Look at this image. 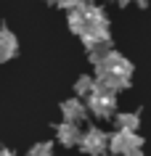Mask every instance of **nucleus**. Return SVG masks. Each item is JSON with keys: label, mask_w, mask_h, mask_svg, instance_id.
<instances>
[{"label": "nucleus", "mask_w": 151, "mask_h": 156, "mask_svg": "<svg viewBox=\"0 0 151 156\" xmlns=\"http://www.w3.org/2000/svg\"><path fill=\"white\" fill-rule=\"evenodd\" d=\"M141 146H143V138L138 135V132L117 130L109 138V151L114 156H127V154H133V151H141Z\"/></svg>", "instance_id": "nucleus-1"}, {"label": "nucleus", "mask_w": 151, "mask_h": 156, "mask_svg": "<svg viewBox=\"0 0 151 156\" xmlns=\"http://www.w3.org/2000/svg\"><path fill=\"white\" fill-rule=\"evenodd\" d=\"M85 108L93 111L95 116H101V119H106V116H111L114 111H117V95L101 90V87H95V93L88 98V106H85Z\"/></svg>", "instance_id": "nucleus-2"}, {"label": "nucleus", "mask_w": 151, "mask_h": 156, "mask_svg": "<svg viewBox=\"0 0 151 156\" xmlns=\"http://www.w3.org/2000/svg\"><path fill=\"white\" fill-rule=\"evenodd\" d=\"M80 148H82L85 154H90V156H103L106 148H109V135L103 130H98V127H90L88 132H82Z\"/></svg>", "instance_id": "nucleus-3"}, {"label": "nucleus", "mask_w": 151, "mask_h": 156, "mask_svg": "<svg viewBox=\"0 0 151 156\" xmlns=\"http://www.w3.org/2000/svg\"><path fill=\"white\" fill-rule=\"evenodd\" d=\"M95 69H103V72L119 77V80H130V77H133V64H130L122 53H114V50H111L101 64H95Z\"/></svg>", "instance_id": "nucleus-4"}, {"label": "nucleus", "mask_w": 151, "mask_h": 156, "mask_svg": "<svg viewBox=\"0 0 151 156\" xmlns=\"http://www.w3.org/2000/svg\"><path fill=\"white\" fill-rule=\"evenodd\" d=\"M61 114H64V122H82L85 116H88V108L82 106V101L80 98H67V101H61Z\"/></svg>", "instance_id": "nucleus-5"}, {"label": "nucleus", "mask_w": 151, "mask_h": 156, "mask_svg": "<svg viewBox=\"0 0 151 156\" xmlns=\"http://www.w3.org/2000/svg\"><path fill=\"white\" fill-rule=\"evenodd\" d=\"M56 135H59V140H61L67 148L80 146V138H82V132L77 130V124H72V122H61V124H56Z\"/></svg>", "instance_id": "nucleus-6"}, {"label": "nucleus", "mask_w": 151, "mask_h": 156, "mask_svg": "<svg viewBox=\"0 0 151 156\" xmlns=\"http://www.w3.org/2000/svg\"><path fill=\"white\" fill-rule=\"evenodd\" d=\"M19 53V40L8 29H0V61H11Z\"/></svg>", "instance_id": "nucleus-7"}, {"label": "nucleus", "mask_w": 151, "mask_h": 156, "mask_svg": "<svg viewBox=\"0 0 151 156\" xmlns=\"http://www.w3.org/2000/svg\"><path fill=\"white\" fill-rule=\"evenodd\" d=\"M117 127H119V130H125V132H138L141 119H138L135 111H125V114H117Z\"/></svg>", "instance_id": "nucleus-8"}, {"label": "nucleus", "mask_w": 151, "mask_h": 156, "mask_svg": "<svg viewBox=\"0 0 151 156\" xmlns=\"http://www.w3.org/2000/svg\"><path fill=\"white\" fill-rule=\"evenodd\" d=\"M95 77H90V74H82V77H77V82H74V90L77 95H85V98H90L93 93H95Z\"/></svg>", "instance_id": "nucleus-9"}, {"label": "nucleus", "mask_w": 151, "mask_h": 156, "mask_svg": "<svg viewBox=\"0 0 151 156\" xmlns=\"http://www.w3.org/2000/svg\"><path fill=\"white\" fill-rule=\"evenodd\" d=\"M69 29H72L74 34H80V37L88 32V19H85V13L80 8H77V11H69Z\"/></svg>", "instance_id": "nucleus-10"}, {"label": "nucleus", "mask_w": 151, "mask_h": 156, "mask_svg": "<svg viewBox=\"0 0 151 156\" xmlns=\"http://www.w3.org/2000/svg\"><path fill=\"white\" fill-rule=\"evenodd\" d=\"M29 156H56V154H53V146L48 140H42V143H34L29 148Z\"/></svg>", "instance_id": "nucleus-11"}, {"label": "nucleus", "mask_w": 151, "mask_h": 156, "mask_svg": "<svg viewBox=\"0 0 151 156\" xmlns=\"http://www.w3.org/2000/svg\"><path fill=\"white\" fill-rule=\"evenodd\" d=\"M61 8H67V11H77V8H82V3L85 0H56Z\"/></svg>", "instance_id": "nucleus-12"}, {"label": "nucleus", "mask_w": 151, "mask_h": 156, "mask_svg": "<svg viewBox=\"0 0 151 156\" xmlns=\"http://www.w3.org/2000/svg\"><path fill=\"white\" fill-rule=\"evenodd\" d=\"M0 156H16V154H13V151H8V148H3V151H0Z\"/></svg>", "instance_id": "nucleus-13"}, {"label": "nucleus", "mask_w": 151, "mask_h": 156, "mask_svg": "<svg viewBox=\"0 0 151 156\" xmlns=\"http://www.w3.org/2000/svg\"><path fill=\"white\" fill-rule=\"evenodd\" d=\"M127 156H143V154H141V151H133V154H127Z\"/></svg>", "instance_id": "nucleus-14"}, {"label": "nucleus", "mask_w": 151, "mask_h": 156, "mask_svg": "<svg viewBox=\"0 0 151 156\" xmlns=\"http://www.w3.org/2000/svg\"><path fill=\"white\" fill-rule=\"evenodd\" d=\"M117 3H122V5H125V3H130V0H117Z\"/></svg>", "instance_id": "nucleus-15"}]
</instances>
